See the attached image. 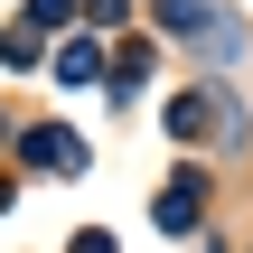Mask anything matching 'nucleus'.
<instances>
[{"label": "nucleus", "mask_w": 253, "mask_h": 253, "mask_svg": "<svg viewBox=\"0 0 253 253\" xmlns=\"http://www.w3.org/2000/svg\"><path fill=\"white\" fill-rule=\"evenodd\" d=\"M160 19H169L178 38H197L207 56H235V47H244V28L225 19V0H160Z\"/></svg>", "instance_id": "1"}, {"label": "nucleus", "mask_w": 253, "mask_h": 253, "mask_svg": "<svg viewBox=\"0 0 253 253\" xmlns=\"http://www.w3.org/2000/svg\"><path fill=\"white\" fill-rule=\"evenodd\" d=\"M169 131H178V141H197V131H225V141H235L244 122L225 113V94H216V84H197V94H178V103H169Z\"/></svg>", "instance_id": "2"}, {"label": "nucleus", "mask_w": 253, "mask_h": 253, "mask_svg": "<svg viewBox=\"0 0 253 253\" xmlns=\"http://www.w3.org/2000/svg\"><path fill=\"white\" fill-rule=\"evenodd\" d=\"M28 160H38V169H66V178H75V169H84V141H75V131H56V122H38V131H28Z\"/></svg>", "instance_id": "3"}, {"label": "nucleus", "mask_w": 253, "mask_h": 253, "mask_svg": "<svg viewBox=\"0 0 253 253\" xmlns=\"http://www.w3.org/2000/svg\"><path fill=\"white\" fill-rule=\"evenodd\" d=\"M197 207H207V188H197V178L160 188V225H169V235H188V225H197Z\"/></svg>", "instance_id": "4"}, {"label": "nucleus", "mask_w": 253, "mask_h": 253, "mask_svg": "<svg viewBox=\"0 0 253 253\" xmlns=\"http://www.w3.org/2000/svg\"><path fill=\"white\" fill-rule=\"evenodd\" d=\"M94 66H103V56H94V47H84V38H75V47H66V56H56V75H66V84H84V75H94Z\"/></svg>", "instance_id": "5"}, {"label": "nucleus", "mask_w": 253, "mask_h": 253, "mask_svg": "<svg viewBox=\"0 0 253 253\" xmlns=\"http://www.w3.org/2000/svg\"><path fill=\"white\" fill-rule=\"evenodd\" d=\"M75 19V0H28V28H66Z\"/></svg>", "instance_id": "6"}]
</instances>
